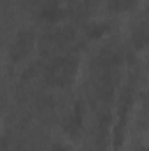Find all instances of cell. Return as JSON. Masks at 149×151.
Listing matches in <instances>:
<instances>
[{
  "label": "cell",
  "mask_w": 149,
  "mask_h": 151,
  "mask_svg": "<svg viewBox=\"0 0 149 151\" xmlns=\"http://www.w3.org/2000/svg\"><path fill=\"white\" fill-rule=\"evenodd\" d=\"M77 69H79V63L74 55L62 53V55H54L49 60V63L46 65L44 76H46L47 84L56 86V88H65L74 83Z\"/></svg>",
  "instance_id": "1"
},
{
  "label": "cell",
  "mask_w": 149,
  "mask_h": 151,
  "mask_svg": "<svg viewBox=\"0 0 149 151\" xmlns=\"http://www.w3.org/2000/svg\"><path fill=\"white\" fill-rule=\"evenodd\" d=\"M32 47H34V35L28 32H21L11 47V58L14 62H19L32 51Z\"/></svg>",
  "instance_id": "2"
},
{
  "label": "cell",
  "mask_w": 149,
  "mask_h": 151,
  "mask_svg": "<svg viewBox=\"0 0 149 151\" xmlns=\"http://www.w3.org/2000/svg\"><path fill=\"white\" fill-rule=\"evenodd\" d=\"M51 151H72V148H70L69 144H62V142H60V144H54Z\"/></svg>",
  "instance_id": "3"
}]
</instances>
